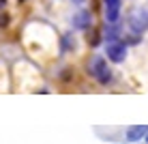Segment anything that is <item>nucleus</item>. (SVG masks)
<instances>
[{
    "label": "nucleus",
    "instance_id": "1",
    "mask_svg": "<svg viewBox=\"0 0 148 144\" xmlns=\"http://www.w3.org/2000/svg\"><path fill=\"white\" fill-rule=\"evenodd\" d=\"M88 71L99 84H110L112 78H114L112 67L108 65V58H103V56H92L88 63Z\"/></svg>",
    "mask_w": 148,
    "mask_h": 144
},
{
    "label": "nucleus",
    "instance_id": "2",
    "mask_svg": "<svg viewBox=\"0 0 148 144\" xmlns=\"http://www.w3.org/2000/svg\"><path fill=\"white\" fill-rule=\"evenodd\" d=\"M105 56H108V60L110 63H125V58H127V43L125 41H108L105 43Z\"/></svg>",
    "mask_w": 148,
    "mask_h": 144
},
{
    "label": "nucleus",
    "instance_id": "3",
    "mask_svg": "<svg viewBox=\"0 0 148 144\" xmlns=\"http://www.w3.org/2000/svg\"><path fill=\"white\" fill-rule=\"evenodd\" d=\"M129 28L135 34H144L148 30V13L144 9H133L129 15Z\"/></svg>",
    "mask_w": 148,
    "mask_h": 144
},
{
    "label": "nucleus",
    "instance_id": "4",
    "mask_svg": "<svg viewBox=\"0 0 148 144\" xmlns=\"http://www.w3.org/2000/svg\"><path fill=\"white\" fill-rule=\"evenodd\" d=\"M146 136H148V125H131L125 129V142L127 144L142 142Z\"/></svg>",
    "mask_w": 148,
    "mask_h": 144
},
{
    "label": "nucleus",
    "instance_id": "5",
    "mask_svg": "<svg viewBox=\"0 0 148 144\" xmlns=\"http://www.w3.org/2000/svg\"><path fill=\"white\" fill-rule=\"evenodd\" d=\"M103 4H105V19H108L110 24L118 22V17H120V4H122V0H103Z\"/></svg>",
    "mask_w": 148,
    "mask_h": 144
},
{
    "label": "nucleus",
    "instance_id": "6",
    "mask_svg": "<svg viewBox=\"0 0 148 144\" xmlns=\"http://www.w3.org/2000/svg\"><path fill=\"white\" fill-rule=\"evenodd\" d=\"M90 24H92V15H90V11H77L73 15V26L77 30L90 28Z\"/></svg>",
    "mask_w": 148,
    "mask_h": 144
},
{
    "label": "nucleus",
    "instance_id": "7",
    "mask_svg": "<svg viewBox=\"0 0 148 144\" xmlns=\"http://www.w3.org/2000/svg\"><path fill=\"white\" fill-rule=\"evenodd\" d=\"M142 144H148V136L144 138V140H142Z\"/></svg>",
    "mask_w": 148,
    "mask_h": 144
}]
</instances>
